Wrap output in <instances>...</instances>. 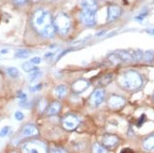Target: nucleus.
Wrapping results in <instances>:
<instances>
[{
  "mask_svg": "<svg viewBox=\"0 0 154 153\" xmlns=\"http://www.w3.org/2000/svg\"><path fill=\"white\" fill-rule=\"evenodd\" d=\"M143 59L146 62H152L154 60V51H146V53H144L143 55Z\"/></svg>",
  "mask_w": 154,
  "mask_h": 153,
  "instance_id": "4be33fe9",
  "label": "nucleus"
},
{
  "mask_svg": "<svg viewBox=\"0 0 154 153\" xmlns=\"http://www.w3.org/2000/svg\"><path fill=\"white\" fill-rule=\"evenodd\" d=\"M105 99V92L101 88H97L94 91L89 97V104L91 107L97 108L100 106Z\"/></svg>",
  "mask_w": 154,
  "mask_h": 153,
  "instance_id": "0eeeda50",
  "label": "nucleus"
},
{
  "mask_svg": "<svg viewBox=\"0 0 154 153\" xmlns=\"http://www.w3.org/2000/svg\"><path fill=\"white\" fill-rule=\"evenodd\" d=\"M22 68L25 72H28V73H32L34 71H38L39 68L36 67V66L34 64H32L30 62H26L25 63H23L22 65Z\"/></svg>",
  "mask_w": 154,
  "mask_h": 153,
  "instance_id": "f3484780",
  "label": "nucleus"
},
{
  "mask_svg": "<svg viewBox=\"0 0 154 153\" xmlns=\"http://www.w3.org/2000/svg\"><path fill=\"white\" fill-rule=\"evenodd\" d=\"M14 117L16 120L18 121H22L23 119H24V114L22 112H16L15 114H14Z\"/></svg>",
  "mask_w": 154,
  "mask_h": 153,
  "instance_id": "393cba45",
  "label": "nucleus"
},
{
  "mask_svg": "<svg viewBox=\"0 0 154 153\" xmlns=\"http://www.w3.org/2000/svg\"><path fill=\"white\" fill-rule=\"evenodd\" d=\"M21 133L24 137H32V136H37L39 134V130L34 125L26 124L22 128Z\"/></svg>",
  "mask_w": 154,
  "mask_h": 153,
  "instance_id": "ddd939ff",
  "label": "nucleus"
},
{
  "mask_svg": "<svg viewBox=\"0 0 154 153\" xmlns=\"http://www.w3.org/2000/svg\"><path fill=\"white\" fill-rule=\"evenodd\" d=\"M41 88H42V85H41V84H37V85H35V86H33V87H31L30 90H31L32 92H37L38 90H40Z\"/></svg>",
  "mask_w": 154,
  "mask_h": 153,
  "instance_id": "c756f323",
  "label": "nucleus"
},
{
  "mask_svg": "<svg viewBox=\"0 0 154 153\" xmlns=\"http://www.w3.org/2000/svg\"><path fill=\"white\" fill-rule=\"evenodd\" d=\"M105 1H112V0H105Z\"/></svg>",
  "mask_w": 154,
  "mask_h": 153,
  "instance_id": "473e14b6",
  "label": "nucleus"
},
{
  "mask_svg": "<svg viewBox=\"0 0 154 153\" xmlns=\"http://www.w3.org/2000/svg\"><path fill=\"white\" fill-rule=\"evenodd\" d=\"M7 72H8L9 76L11 78H16L19 76V72H18L17 68H15V67H9V68H7Z\"/></svg>",
  "mask_w": 154,
  "mask_h": 153,
  "instance_id": "412c9836",
  "label": "nucleus"
},
{
  "mask_svg": "<svg viewBox=\"0 0 154 153\" xmlns=\"http://www.w3.org/2000/svg\"><path fill=\"white\" fill-rule=\"evenodd\" d=\"M10 130H11V128L9 127V126H5V127H3L1 130H0V138H3V137L8 135Z\"/></svg>",
  "mask_w": 154,
  "mask_h": 153,
  "instance_id": "5701e85b",
  "label": "nucleus"
},
{
  "mask_svg": "<svg viewBox=\"0 0 154 153\" xmlns=\"http://www.w3.org/2000/svg\"><path fill=\"white\" fill-rule=\"evenodd\" d=\"M46 107V101L45 100H41L39 103V109L40 112H43L45 110V108Z\"/></svg>",
  "mask_w": 154,
  "mask_h": 153,
  "instance_id": "cd10ccee",
  "label": "nucleus"
},
{
  "mask_svg": "<svg viewBox=\"0 0 154 153\" xmlns=\"http://www.w3.org/2000/svg\"><path fill=\"white\" fill-rule=\"evenodd\" d=\"M82 6L80 19L87 26H93L96 25V13L97 11V3L96 0H79Z\"/></svg>",
  "mask_w": 154,
  "mask_h": 153,
  "instance_id": "20e7f679",
  "label": "nucleus"
},
{
  "mask_svg": "<svg viewBox=\"0 0 154 153\" xmlns=\"http://www.w3.org/2000/svg\"><path fill=\"white\" fill-rule=\"evenodd\" d=\"M92 151H93V153H107V149L102 145H99L97 143L94 144L93 148H92Z\"/></svg>",
  "mask_w": 154,
  "mask_h": 153,
  "instance_id": "a211bd4d",
  "label": "nucleus"
},
{
  "mask_svg": "<svg viewBox=\"0 0 154 153\" xmlns=\"http://www.w3.org/2000/svg\"><path fill=\"white\" fill-rule=\"evenodd\" d=\"M101 142H102V145L106 149L112 150L117 147V145L119 143V139L116 135L108 133V134H105L102 136Z\"/></svg>",
  "mask_w": 154,
  "mask_h": 153,
  "instance_id": "1a4fd4ad",
  "label": "nucleus"
},
{
  "mask_svg": "<svg viewBox=\"0 0 154 153\" xmlns=\"http://www.w3.org/2000/svg\"><path fill=\"white\" fill-rule=\"evenodd\" d=\"M126 101L125 99L120 96H116V95H113L111 96L108 99V106L111 109H119V108H122L123 106L125 105Z\"/></svg>",
  "mask_w": 154,
  "mask_h": 153,
  "instance_id": "9b49d317",
  "label": "nucleus"
},
{
  "mask_svg": "<svg viewBox=\"0 0 154 153\" xmlns=\"http://www.w3.org/2000/svg\"><path fill=\"white\" fill-rule=\"evenodd\" d=\"M144 53L139 49H127L118 50L109 55L108 60L112 64H119L122 63L139 62L143 59Z\"/></svg>",
  "mask_w": 154,
  "mask_h": 153,
  "instance_id": "f03ea898",
  "label": "nucleus"
},
{
  "mask_svg": "<svg viewBox=\"0 0 154 153\" xmlns=\"http://www.w3.org/2000/svg\"><path fill=\"white\" fill-rule=\"evenodd\" d=\"M111 81H112V75H107V76L101 78V79H100L99 82L101 85H107Z\"/></svg>",
  "mask_w": 154,
  "mask_h": 153,
  "instance_id": "b1692460",
  "label": "nucleus"
},
{
  "mask_svg": "<svg viewBox=\"0 0 154 153\" xmlns=\"http://www.w3.org/2000/svg\"><path fill=\"white\" fill-rule=\"evenodd\" d=\"M30 1H31V2H34V3H35V2H39L40 0H30Z\"/></svg>",
  "mask_w": 154,
  "mask_h": 153,
  "instance_id": "7c9ffc66",
  "label": "nucleus"
},
{
  "mask_svg": "<svg viewBox=\"0 0 154 153\" xmlns=\"http://www.w3.org/2000/svg\"><path fill=\"white\" fill-rule=\"evenodd\" d=\"M53 25H54L55 30L61 35H66L70 30L71 28V21L67 14L64 12H59L53 20Z\"/></svg>",
  "mask_w": 154,
  "mask_h": 153,
  "instance_id": "39448f33",
  "label": "nucleus"
},
{
  "mask_svg": "<svg viewBox=\"0 0 154 153\" xmlns=\"http://www.w3.org/2000/svg\"><path fill=\"white\" fill-rule=\"evenodd\" d=\"M29 62H30L32 64L37 65V64H39L40 63H41V58H40V57H33Z\"/></svg>",
  "mask_w": 154,
  "mask_h": 153,
  "instance_id": "a878e982",
  "label": "nucleus"
},
{
  "mask_svg": "<svg viewBox=\"0 0 154 153\" xmlns=\"http://www.w3.org/2000/svg\"><path fill=\"white\" fill-rule=\"evenodd\" d=\"M143 148L149 151L154 150V134H151L145 139L143 142Z\"/></svg>",
  "mask_w": 154,
  "mask_h": 153,
  "instance_id": "2eb2a0df",
  "label": "nucleus"
},
{
  "mask_svg": "<svg viewBox=\"0 0 154 153\" xmlns=\"http://www.w3.org/2000/svg\"><path fill=\"white\" fill-rule=\"evenodd\" d=\"M89 87V82L86 79H78L72 84V90L76 94H82Z\"/></svg>",
  "mask_w": 154,
  "mask_h": 153,
  "instance_id": "f8f14e48",
  "label": "nucleus"
},
{
  "mask_svg": "<svg viewBox=\"0 0 154 153\" xmlns=\"http://www.w3.org/2000/svg\"><path fill=\"white\" fill-rule=\"evenodd\" d=\"M16 6H23L26 3V0H12Z\"/></svg>",
  "mask_w": 154,
  "mask_h": 153,
  "instance_id": "c85d7f7f",
  "label": "nucleus"
},
{
  "mask_svg": "<svg viewBox=\"0 0 154 153\" xmlns=\"http://www.w3.org/2000/svg\"><path fill=\"white\" fill-rule=\"evenodd\" d=\"M29 55H30V52L26 49H20V50L16 51V53H15V57L19 58V59H26Z\"/></svg>",
  "mask_w": 154,
  "mask_h": 153,
  "instance_id": "6ab92c4d",
  "label": "nucleus"
},
{
  "mask_svg": "<svg viewBox=\"0 0 154 153\" xmlns=\"http://www.w3.org/2000/svg\"><path fill=\"white\" fill-rule=\"evenodd\" d=\"M62 110V105L59 101H54L52 102L49 106H48V109H46L45 114L48 116H52V115H58Z\"/></svg>",
  "mask_w": 154,
  "mask_h": 153,
  "instance_id": "4468645a",
  "label": "nucleus"
},
{
  "mask_svg": "<svg viewBox=\"0 0 154 153\" xmlns=\"http://www.w3.org/2000/svg\"><path fill=\"white\" fill-rule=\"evenodd\" d=\"M41 76H42V72L40 71V70L34 71V72H32L31 74L29 75V81L30 82H34V81H37V79H39L40 78H41Z\"/></svg>",
  "mask_w": 154,
  "mask_h": 153,
  "instance_id": "aec40b11",
  "label": "nucleus"
},
{
  "mask_svg": "<svg viewBox=\"0 0 154 153\" xmlns=\"http://www.w3.org/2000/svg\"><path fill=\"white\" fill-rule=\"evenodd\" d=\"M22 151L23 153H48V148L45 143L33 140L25 143L22 147Z\"/></svg>",
  "mask_w": 154,
  "mask_h": 153,
  "instance_id": "423d86ee",
  "label": "nucleus"
},
{
  "mask_svg": "<svg viewBox=\"0 0 154 153\" xmlns=\"http://www.w3.org/2000/svg\"><path fill=\"white\" fill-rule=\"evenodd\" d=\"M54 93L57 97L62 98V97L65 96L66 94H67V87H66L65 85H59L55 88Z\"/></svg>",
  "mask_w": 154,
  "mask_h": 153,
  "instance_id": "dca6fc26",
  "label": "nucleus"
},
{
  "mask_svg": "<svg viewBox=\"0 0 154 153\" xmlns=\"http://www.w3.org/2000/svg\"><path fill=\"white\" fill-rule=\"evenodd\" d=\"M31 24L34 30L39 33L40 35L50 38L54 35V25H53V19L48 11L45 9H38L34 11L31 19Z\"/></svg>",
  "mask_w": 154,
  "mask_h": 153,
  "instance_id": "f257e3e1",
  "label": "nucleus"
},
{
  "mask_svg": "<svg viewBox=\"0 0 154 153\" xmlns=\"http://www.w3.org/2000/svg\"><path fill=\"white\" fill-rule=\"evenodd\" d=\"M49 153H66V152L61 148H52L50 150Z\"/></svg>",
  "mask_w": 154,
  "mask_h": 153,
  "instance_id": "bb28decb",
  "label": "nucleus"
},
{
  "mask_svg": "<svg viewBox=\"0 0 154 153\" xmlns=\"http://www.w3.org/2000/svg\"><path fill=\"white\" fill-rule=\"evenodd\" d=\"M152 99H153V101H154V95H153V96H152Z\"/></svg>",
  "mask_w": 154,
  "mask_h": 153,
  "instance_id": "2f4dec72",
  "label": "nucleus"
},
{
  "mask_svg": "<svg viewBox=\"0 0 154 153\" xmlns=\"http://www.w3.org/2000/svg\"><path fill=\"white\" fill-rule=\"evenodd\" d=\"M79 117L73 114H69L67 115H65L62 120V125L63 129L68 131L74 130L79 126Z\"/></svg>",
  "mask_w": 154,
  "mask_h": 153,
  "instance_id": "6e6552de",
  "label": "nucleus"
},
{
  "mask_svg": "<svg viewBox=\"0 0 154 153\" xmlns=\"http://www.w3.org/2000/svg\"><path fill=\"white\" fill-rule=\"evenodd\" d=\"M121 15V8L117 5H111L107 10V21L113 22Z\"/></svg>",
  "mask_w": 154,
  "mask_h": 153,
  "instance_id": "9d476101",
  "label": "nucleus"
},
{
  "mask_svg": "<svg viewBox=\"0 0 154 153\" xmlns=\"http://www.w3.org/2000/svg\"><path fill=\"white\" fill-rule=\"evenodd\" d=\"M118 83L125 90L136 91L143 85V78L138 72L130 70L119 76Z\"/></svg>",
  "mask_w": 154,
  "mask_h": 153,
  "instance_id": "7ed1b4c3",
  "label": "nucleus"
}]
</instances>
